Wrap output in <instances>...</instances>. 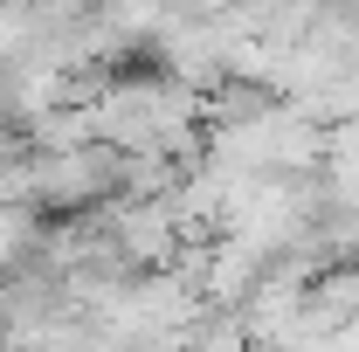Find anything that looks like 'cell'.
Returning a JSON list of instances; mask_svg holds the SVG:
<instances>
[]
</instances>
